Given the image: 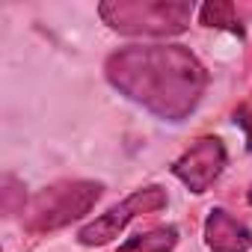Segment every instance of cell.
Listing matches in <instances>:
<instances>
[{"label": "cell", "mask_w": 252, "mask_h": 252, "mask_svg": "<svg viewBox=\"0 0 252 252\" xmlns=\"http://www.w3.org/2000/svg\"><path fill=\"white\" fill-rule=\"evenodd\" d=\"M113 89L163 122H184L208 89V68L184 45H131L107 57Z\"/></svg>", "instance_id": "1"}, {"label": "cell", "mask_w": 252, "mask_h": 252, "mask_svg": "<svg viewBox=\"0 0 252 252\" xmlns=\"http://www.w3.org/2000/svg\"><path fill=\"white\" fill-rule=\"evenodd\" d=\"M98 15L110 30L122 36L166 39L190 27L193 3H184V0H113V3L98 6Z\"/></svg>", "instance_id": "2"}, {"label": "cell", "mask_w": 252, "mask_h": 252, "mask_svg": "<svg viewBox=\"0 0 252 252\" xmlns=\"http://www.w3.org/2000/svg\"><path fill=\"white\" fill-rule=\"evenodd\" d=\"M101 193H104V184H98V181H60V184H51V187L39 190L27 202L24 225L33 234L65 228L74 220L86 217L95 208V202L101 199Z\"/></svg>", "instance_id": "3"}, {"label": "cell", "mask_w": 252, "mask_h": 252, "mask_svg": "<svg viewBox=\"0 0 252 252\" xmlns=\"http://www.w3.org/2000/svg\"><path fill=\"white\" fill-rule=\"evenodd\" d=\"M166 202H169V196H166L163 187H158V184L140 187V190H134L131 196H125L119 205L107 208V211H104L101 217H95L92 222H86V225L77 231V240H80L83 246H104V243H110L113 237H119L137 217L163 211Z\"/></svg>", "instance_id": "4"}, {"label": "cell", "mask_w": 252, "mask_h": 252, "mask_svg": "<svg viewBox=\"0 0 252 252\" xmlns=\"http://www.w3.org/2000/svg\"><path fill=\"white\" fill-rule=\"evenodd\" d=\"M228 163V155H225V146L220 137H202L196 140L175 163H172V175L196 196L208 193L211 184L222 175Z\"/></svg>", "instance_id": "5"}, {"label": "cell", "mask_w": 252, "mask_h": 252, "mask_svg": "<svg viewBox=\"0 0 252 252\" xmlns=\"http://www.w3.org/2000/svg\"><path fill=\"white\" fill-rule=\"evenodd\" d=\"M205 246L211 252H249L252 249V231L246 222L231 217L225 208H214L205 220Z\"/></svg>", "instance_id": "6"}, {"label": "cell", "mask_w": 252, "mask_h": 252, "mask_svg": "<svg viewBox=\"0 0 252 252\" xmlns=\"http://www.w3.org/2000/svg\"><path fill=\"white\" fill-rule=\"evenodd\" d=\"M175 246H178V228L175 225H160V228L128 237L116 252H172Z\"/></svg>", "instance_id": "7"}, {"label": "cell", "mask_w": 252, "mask_h": 252, "mask_svg": "<svg viewBox=\"0 0 252 252\" xmlns=\"http://www.w3.org/2000/svg\"><path fill=\"white\" fill-rule=\"evenodd\" d=\"M199 21L205 27H217V30H228L234 36H243V24L237 18V9L225 0H211V3L199 6Z\"/></svg>", "instance_id": "8"}, {"label": "cell", "mask_w": 252, "mask_h": 252, "mask_svg": "<svg viewBox=\"0 0 252 252\" xmlns=\"http://www.w3.org/2000/svg\"><path fill=\"white\" fill-rule=\"evenodd\" d=\"M234 125H240L246 134V152H252V110L249 107H237L234 110Z\"/></svg>", "instance_id": "9"}, {"label": "cell", "mask_w": 252, "mask_h": 252, "mask_svg": "<svg viewBox=\"0 0 252 252\" xmlns=\"http://www.w3.org/2000/svg\"><path fill=\"white\" fill-rule=\"evenodd\" d=\"M246 199H249V205H252V187H249V196H246Z\"/></svg>", "instance_id": "10"}]
</instances>
